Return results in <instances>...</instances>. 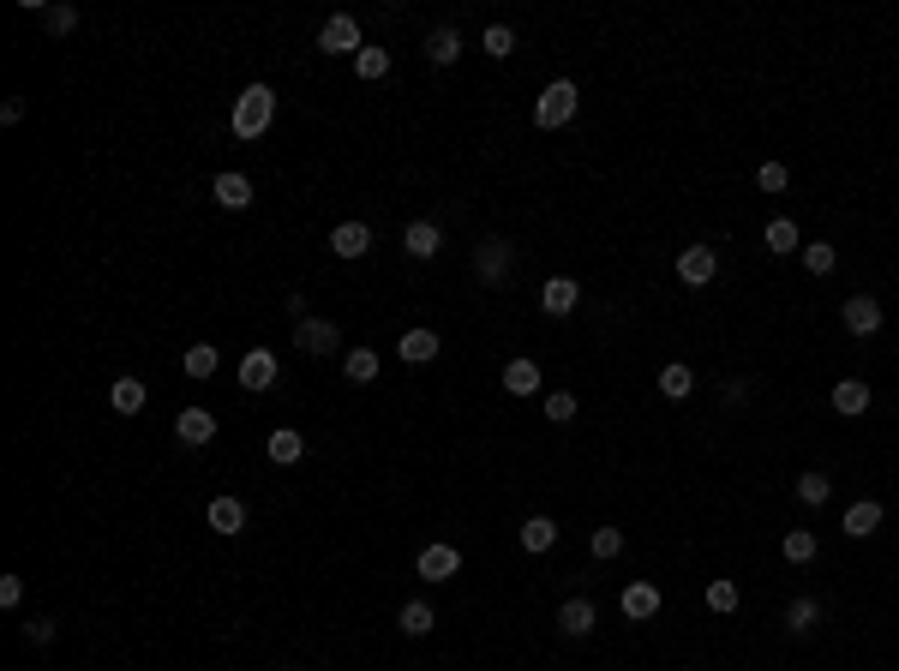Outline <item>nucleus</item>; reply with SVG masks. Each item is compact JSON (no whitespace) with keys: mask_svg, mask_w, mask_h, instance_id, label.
I'll list each match as a JSON object with an SVG mask.
<instances>
[{"mask_svg":"<svg viewBox=\"0 0 899 671\" xmlns=\"http://www.w3.org/2000/svg\"><path fill=\"white\" fill-rule=\"evenodd\" d=\"M270 120H276V90H270V84H246V90L234 96V108H228V132L246 138V144L264 138Z\"/></svg>","mask_w":899,"mask_h":671,"instance_id":"obj_1","label":"nucleus"},{"mask_svg":"<svg viewBox=\"0 0 899 671\" xmlns=\"http://www.w3.org/2000/svg\"><path fill=\"white\" fill-rule=\"evenodd\" d=\"M576 102H582V90H576L570 78L546 84V90H540V102H534V126H546V132L570 126V120H576Z\"/></svg>","mask_w":899,"mask_h":671,"instance_id":"obj_2","label":"nucleus"},{"mask_svg":"<svg viewBox=\"0 0 899 671\" xmlns=\"http://www.w3.org/2000/svg\"><path fill=\"white\" fill-rule=\"evenodd\" d=\"M510 270H516V240H480L474 246V276H480V288H504L510 282Z\"/></svg>","mask_w":899,"mask_h":671,"instance_id":"obj_3","label":"nucleus"},{"mask_svg":"<svg viewBox=\"0 0 899 671\" xmlns=\"http://www.w3.org/2000/svg\"><path fill=\"white\" fill-rule=\"evenodd\" d=\"M294 348L312 354V360H324V354L342 348V330H336L330 318H300V324H294Z\"/></svg>","mask_w":899,"mask_h":671,"instance_id":"obj_4","label":"nucleus"},{"mask_svg":"<svg viewBox=\"0 0 899 671\" xmlns=\"http://www.w3.org/2000/svg\"><path fill=\"white\" fill-rule=\"evenodd\" d=\"M714 276H720V252L714 246H684L678 252V282L684 288H708Z\"/></svg>","mask_w":899,"mask_h":671,"instance_id":"obj_5","label":"nucleus"},{"mask_svg":"<svg viewBox=\"0 0 899 671\" xmlns=\"http://www.w3.org/2000/svg\"><path fill=\"white\" fill-rule=\"evenodd\" d=\"M276 384H282V366H276V354H270V348H252V354L240 360V390L264 396V390H276Z\"/></svg>","mask_w":899,"mask_h":671,"instance_id":"obj_6","label":"nucleus"},{"mask_svg":"<svg viewBox=\"0 0 899 671\" xmlns=\"http://www.w3.org/2000/svg\"><path fill=\"white\" fill-rule=\"evenodd\" d=\"M318 48H324V54H348V60H354L366 42H360V24H354L348 12H336V18H324V30H318Z\"/></svg>","mask_w":899,"mask_h":671,"instance_id":"obj_7","label":"nucleus"},{"mask_svg":"<svg viewBox=\"0 0 899 671\" xmlns=\"http://www.w3.org/2000/svg\"><path fill=\"white\" fill-rule=\"evenodd\" d=\"M840 318H846L852 336H882V300H876V294H852V300L840 306Z\"/></svg>","mask_w":899,"mask_h":671,"instance_id":"obj_8","label":"nucleus"},{"mask_svg":"<svg viewBox=\"0 0 899 671\" xmlns=\"http://www.w3.org/2000/svg\"><path fill=\"white\" fill-rule=\"evenodd\" d=\"M414 570H420V582H450L456 570H462V552L456 546H420V558H414Z\"/></svg>","mask_w":899,"mask_h":671,"instance_id":"obj_9","label":"nucleus"},{"mask_svg":"<svg viewBox=\"0 0 899 671\" xmlns=\"http://www.w3.org/2000/svg\"><path fill=\"white\" fill-rule=\"evenodd\" d=\"M576 300H582V282H576V276H552V282H540V312H546V318L576 312Z\"/></svg>","mask_w":899,"mask_h":671,"instance_id":"obj_10","label":"nucleus"},{"mask_svg":"<svg viewBox=\"0 0 899 671\" xmlns=\"http://www.w3.org/2000/svg\"><path fill=\"white\" fill-rule=\"evenodd\" d=\"M174 438H180L186 450H204V444L216 438V414H210V408H180V420H174Z\"/></svg>","mask_w":899,"mask_h":671,"instance_id":"obj_11","label":"nucleus"},{"mask_svg":"<svg viewBox=\"0 0 899 671\" xmlns=\"http://www.w3.org/2000/svg\"><path fill=\"white\" fill-rule=\"evenodd\" d=\"M402 252L408 258H438L444 252V228L438 222H408L402 228Z\"/></svg>","mask_w":899,"mask_h":671,"instance_id":"obj_12","label":"nucleus"},{"mask_svg":"<svg viewBox=\"0 0 899 671\" xmlns=\"http://www.w3.org/2000/svg\"><path fill=\"white\" fill-rule=\"evenodd\" d=\"M594 624H600V612H594V600H582V594H576V600H564V606H558V630H564L570 642H582V636H588Z\"/></svg>","mask_w":899,"mask_h":671,"instance_id":"obj_13","label":"nucleus"},{"mask_svg":"<svg viewBox=\"0 0 899 671\" xmlns=\"http://www.w3.org/2000/svg\"><path fill=\"white\" fill-rule=\"evenodd\" d=\"M210 198H216L222 210H246V204H252V180L228 168V174H216V180H210Z\"/></svg>","mask_w":899,"mask_h":671,"instance_id":"obj_14","label":"nucleus"},{"mask_svg":"<svg viewBox=\"0 0 899 671\" xmlns=\"http://www.w3.org/2000/svg\"><path fill=\"white\" fill-rule=\"evenodd\" d=\"M426 60H432V66H456V60H462V30H456V24H438V30L426 36Z\"/></svg>","mask_w":899,"mask_h":671,"instance_id":"obj_15","label":"nucleus"},{"mask_svg":"<svg viewBox=\"0 0 899 671\" xmlns=\"http://www.w3.org/2000/svg\"><path fill=\"white\" fill-rule=\"evenodd\" d=\"M330 252H336V258H366V252H372V228H366V222H342V228L330 234Z\"/></svg>","mask_w":899,"mask_h":671,"instance_id":"obj_16","label":"nucleus"},{"mask_svg":"<svg viewBox=\"0 0 899 671\" xmlns=\"http://www.w3.org/2000/svg\"><path fill=\"white\" fill-rule=\"evenodd\" d=\"M396 354L408 360V366H426V360H438V330H426V324H414L402 342H396Z\"/></svg>","mask_w":899,"mask_h":671,"instance_id":"obj_17","label":"nucleus"},{"mask_svg":"<svg viewBox=\"0 0 899 671\" xmlns=\"http://www.w3.org/2000/svg\"><path fill=\"white\" fill-rule=\"evenodd\" d=\"M264 456H270L276 468H294V462L306 456V438H300V432H288V426H276V432L264 438Z\"/></svg>","mask_w":899,"mask_h":671,"instance_id":"obj_18","label":"nucleus"},{"mask_svg":"<svg viewBox=\"0 0 899 671\" xmlns=\"http://www.w3.org/2000/svg\"><path fill=\"white\" fill-rule=\"evenodd\" d=\"M204 516H210V528H216V534H228V540H234V534H246V504H240V498H210V510H204Z\"/></svg>","mask_w":899,"mask_h":671,"instance_id":"obj_19","label":"nucleus"},{"mask_svg":"<svg viewBox=\"0 0 899 671\" xmlns=\"http://www.w3.org/2000/svg\"><path fill=\"white\" fill-rule=\"evenodd\" d=\"M840 528H846V540H870V534L882 528V504H876V498H858V504L846 510Z\"/></svg>","mask_w":899,"mask_h":671,"instance_id":"obj_20","label":"nucleus"},{"mask_svg":"<svg viewBox=\"0 0 899 671\" xmlns=\"http://www.w3.org/2000/svg\"><path fill=\"white\" fill-rule=\"evenodd\" d=\"M762 246H768V252H780V258H786V252H804V228H798L792 216H774V222H768V234H762Z\"/></svg>","mask_w":899,"mask_h":671,"instance_id":"obj_21","label":"nucleus"},{"mask_svg":"<svg viewBox=\"0 0 899 671\" xmlns=\"http://www.w3.org/2000/svg\"><path fill=\"white\" fill-rule=\"evenodd\" d=\"M144 402H150V390H144L138 378H114V384H108V408H114V414H138Z\"/></svg>","mask_w":899,"mask_h":671,"instance_id":"obj_22","label":"nucleus"},{"mask_svg":"<svg viewBox=\"0 0 899 671\" xmlns=\"http://www.w3.org/2000/svg\"><path fill=\"white\" fill-rule=\"evenodd\" d=\"M864 408H870V384H864V378H840V384H834V414L852 420V414H864Z\"/></svg>","mask_w":899,"mask_h":671,"instance_id":"obj_23","label":"nucleus"},{"mask_svg":"<svg viewBox=\"0 0 899 671\" xmlns=\"http://www.w3.org/2000/svg\"><path fill=\"white\" fill-rule=\"evenodd\" d=\"M552 546H558V522H552V516H528V522H522V552L540 558V552H552Z\"/></svg>","mask_w":899,"mask_h":671,"instance_id":"obj_24","label":"nucleus"},{"mask_svg":"<svg viewBox=\"0 0 899 671\" xmlns=\"http://www.w3.org/2000/svg\"><path fill=\"white\" fill-rule=\"evenodd\" d=\"M654 612H660V588H654V582H630V588H624V618L642 624V618H654Z\"/></svg>","mask_w":899,"mask_h":671,"instance_id":"obj_25","label":"nucleus"},{"mask_svg":"<svg viewBox=\"0 0 899 671\" xmlns=\"http://www.w3.org/2000/svg\"><path fill=\"white\" fill-rule=\"evenodd\" d=\"M342 378L348 384H378V354L372 348H348L342 354Z\"/></svg>","mask_w":899,"mask_h":671,"instance_id":"obj_26","label":"nucleus"},{"mask_svg":"<svg viewBox=\"0 0 899 671\" xmlns=\"http://www.w3.org/2000/svg\"><path fill=\"white\" fill-rule=\"evenodd\" d=\"M504 390L510 396H540V366L534 360H510L504 366Z\"/></svg>","mask_w":899,"mask_h":671,"instance_id":"obj_27","label":"nucleus"},{"mask_svg":"<svg viewBox=\"0 0 899 671\" xmlns=\"http://www.w3.org/2000/svg\"><path fill=\"white\" fill-rule=\"evenodd\" d=\"M432 624H438V612H432L426 600H408V606L396 612V630H402V636H432Z\"/></svg>","mask_w":899,"mask_h":671,"instance_id":"obj_28","label":"nucleus"},{"mask_svg":"<svg viewBox=\"0 0 899 671\" xmlns=\"http://www.w3.org/2000/svg\"><path fill=\"white\" fill-rule=\"evenodd\" d=\"M216 366H222V354H216L210 342H192V348L180 354V372H186V378H210Z\"/></svg>","mask_w":899,"mask_h":671,"instance_id":"obj_29","label":"nucleus"},{"mask_svg":"<svg viewBox=\"0 0 899 671\" xmlns=\"http://www.w3.org/2000/svg\"><path fill=\"white\" fill-rule=\"evenodd\" d=\"M816 624H822V600H810V594H804V600H792V606H786V630H792V636H810Z\"/></svg>","mask_w":899,"mask_h":671,"instance_id":"obj_30","label":"nucleus"},{"mask_svg":"<svg viewBox=\"0 0 899 671\" xmlns=\"http://www.w3.org/2000/svg\"><path fill=\"white\" fill-rule=\"evenodd\" d=\"M690 390H696V372H690V366H660V396H666V402H684Z\"/></svg>","mask_w":899,"mask_h":671,"instance_id":"obj_31","label":"nucleus"},{"mask_svg":"<svg viewBox=\"0 0 899 671\" xmlns=\"http://www.w3.org/2000/svg\"><path fill=\"white\" fill-rule=\"evenodd\" d=\"M780 552H786V564H816V552H822V546H816V534H810V528H792V534L780 540Z\"/></svg>","mask_w":899,"mask_h":671,"instance_id":"obj_32","label":"nucleus"},{"mask_svg":"<svg viewBox=\"0 0 899 671\" xmlns=\"http://www.w3.org/2000/svg\"><path fill=\"white\" fill-rule=\"evenodd\" d=\"M354 72H360L366 84H372V78H390V48H372V42H366V48L354 54Z\"/></svg>","mask_w":899,"mask_h":671,"instance_id":"obj_33","label":"nucleus"},{"mask_svg":"<svg viewBox=\"0 0 899 671\" xmlns=\"http://www.w3.org/2000/svg\"><path fill=\"white\" fill-rule=\"evenodd\" d=\"M834 264H840V252L828 240H804V270L810 276H834Z\"/></svg>","mask_w":899,"mask_h":671,"instance_id":"obj_34","label":"nucleus"},{"mask_svg":"<svg viewBox=\"0 0 899 671\" xmlns=\"http://www.w3.org/2000/svg\"><path fill=\"white\" fill-rule=\"evenodd\" d=\"M480 48H486L492 60H510V54H516V30H510V24H486V36H480Z\"/></svg>","mask_w":899,"mask_h":671,"instance_id":"obj_35","label":"nucleus"},{"mask_svg":"<svg viewBox=\"0 0 899 671\" xmlns=\"http://www.w3.org/2000/svg\"><path fill=\"white\" fill-rule=\"evenodd\" d=\"M588 552H594L600 564H612V558L624 552V528H594V534H588Z\"/></svg>","mask_w":899,"mask_h":671,"instance_id":"obj_36","label":"nucleus"},{"mask_svg":"<svg viewBox=\"0 0 899 671\" xmlns=\"http://www.w3.org/2000/svg\"><path fill=\"white\" fill-rule=\"evenodd\" d=\"M708 612H720V618L738 612V582H732V576H714V582H708Z\"/></svg>","mask_w":899,"mask_h":671,"instance_id":"obj_37","label":"nucleus"},{"mask_svg":"<svg viewBox=\"0 0 899 671\" xmlns=\"http://www.w3.org/2000/svg\"><path fill=\"white\" fill-rule=\"evenodd\" d=\"M42 24H48V36H72V30H78V6H66V0H54V6L42 12Z\"/></svg>","mask_w":899,"mask_h":671,"instance_id":"obj_38","label":"nucleus"},{"mask_svg":"<svg viewBox=\"0 0 899 671\" xmlns=\"http://www.w3.org/2000/svg\"><path fill=\"white\" fill-rule=\"evenodd\" d=\"M828 498H834V480H828V474H804V480H798V504L816 510V504H828Z\"/></svg>","mask_w":899,"mask_h":671,"instance_id":"obj_39","label":"nucleus"},{"mask_svg":"<svg viewBox=\"0 0 899 671\" xmlns=\"http://www.w3.org/2000/svg\"><path fill=\"white\" fill-rule=\"evenodd\" d=\"M576 408H582V402H576L570 390H552V396H546V420H558V426H570V420H576Z\"/></svg>","mask_w":899,"mask_h":671,"instance_id":"obj_40","label":"nucleus"},{"mask_svg":"<svg viewBox=\"0 0 899 671\" xmlns=\"http://www.w3.org/2000/svg\"><path fill=\"white\" fill-rule=\"evenodd\" d=\"M756 186H762V192H786V186H792L786 162H762V168H756Z\"/></svg>","mask_w":899,"mask_h":671,"instance_id":"obj_41","label":"nucleus"},{"mask_svg":"<svg viewBox=\"0 0 899 671\" xmlns=\"http://www.w3.org/2000/svg\"><path fill=\"white\" fill-rule=\"evenodd\" d=\"M18 600H24V576H0V606L12 612Z\"/></svg>","mask_w":899,"mask_h":671,"instance_id":"obj_42","label":"nucleus"},{"mask_svg":"<svg viewBox=\"0 0 899 671\" xmlns=\"http://www.w3.org/2000/svg\"><path fill=\"white\" fill-rule=\"evenodd\" d=\"M24 642H36V648L54 642V624H48V618H30V624H24Z\"/></svg>","mask_w":899,"mask_h":671,"instance_id":"obj_43","label":"nucleus"},{"mask_svg":"<svg viewBox=\"0 0 899 671\" xmlns=\"http://www.w3.org/2000/svg\"><path fill=\"white\" fill-rule=\"evenodd\" d=\"M0 120L18 126V120H24V96H6V102H0Z\"/></svg>","mask_w":899,"mask_h":671,"instance_id":"obj_44","label":"nucleus"},{"mask_svg":"<svg viewBox=\"0 0 899 671\" xmlns=\"http://www.w3.org/2000/svg\"><path fill=\"white\" fill-rule=\"evenodd\" d=\"M726 402H732V408H744V402H750V384H744V378H732V384H726Z\"/></svg>","mask_w":899,"mask_h":671,"instance_id":"obj_45","label":"nucleus"},{"mask_svg":"<svg viewBox=\"0 0 899 671\" xmlns=\"http://www.w3.org/2000/svg\"><path fill=\"white\" fill-rule=\"evenodd\" d=\"M282 671H300V666H282Z\"/></svg>","mask_w":899,"mask_h":671,"instance_id":"obj_46","label":"nucleus"}]
</instances>
